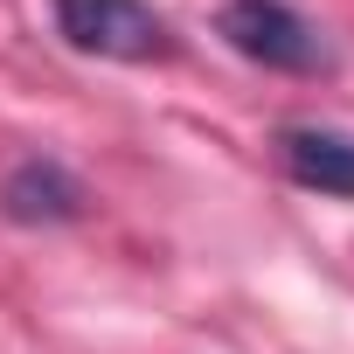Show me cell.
Instances as JSON below:
<instances>
[{"label": "cell", "mask_w": 354, "mask_h": 354, "mask_svg": "<svg viewBox=\"0 0 354 354\" xmlns=\"http://www.w3.org/2000/svg\"><path fill=\"white\" fill-rule=\"evenodd\" d=\"M0 209L15 223H70V216H84V188L63 160H21L0 181Z\"/></svg>", "instance_id": "cell-4"}, {"label": "cell", "mask_w": 354, "mask_h": 354, "mask_svg": "<svg viewBox=\"0 0 354 354\" xmlns=\"http://www.w3.org/2000/svg\"><path fill=\"white\" fill-rule=\"evenodd\" d=\"M278 167L313 195H340L354 202V132L333 125H285L278 132Z\"/></svg>", "instance_id": "cell-3"}, {"label": "cell", "mask_w": 354, "mask_h": 354, "mask_svg": "<svg viewBox=\"0 0 354 354\" xmlns=\"http://www.w3.org/2000/svg\"><path fill=\"white\" fill-rule=\"evenodd\" d=\"M216 35H223L236 56H250V63H264V70H285V77L326 70L319 28H313L299 8H285V0H230V8L216 15Z\"/></svg>", "instance_id": "cell-2"}, {"label": "cell", "mask_w": 354, "mask_h": 354, "mask_svg": "<svg viewBox=\"0 0 354 354\" xmlns=\"http://www.w3.org/2000/svg\"><path fill=\"white\" fill-rule=\"evenodd\" d=\"M56 35L104 63H160L174 56V28L146 0H56Z\"/></svg>", "instance_id": "cell-1"}]
</instances>
